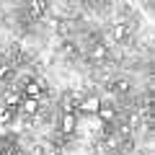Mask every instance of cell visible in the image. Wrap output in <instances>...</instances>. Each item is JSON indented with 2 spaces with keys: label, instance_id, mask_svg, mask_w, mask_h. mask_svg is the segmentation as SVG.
<instances>
[{
  "label": "cell",
  "instance_id": "obj_2",
  "mask_svg": "<svg viewBox=\"0 0 155 155\" xmlns=\"http://www.w3.org/2000/svg\"><path fill=\"white\" fill-rule=\"evenodd\" d=\"M21 111H23L26 116H34V114L39 111V98H28V96H26L23 104H21Z\"/></svg>",
  "mask_w": 155,
  "mask_h": 155
},
{
  "label": "cell",
  "instance_id": "obj_3",
  "mask_svg": "<svg viewBox=\"0 0 155 155\" xmlns=\"http://www.w3.org/2000/svg\"><path fill=\"white\" fill-rule=\"evenodd\" d=\"M41 83H36V80H28L26 83V88H23V93L28 96V98H41Z\"/></svg>",
  "mask_w": 155,
  "mask_h": 155
},
{
  "label": "cell",
  "instance_id": "obj_1",
  "mask_svg": "<svg viewBox=\"0 0 155 155\" xmlns=\"http://www.w3.org/2000/svg\"><path fill=\"white\" fill-rule=\"evenodd\" d=\"M75 127H78V116L72 114V111H65V114H62V122H60V129L65 134H72Z\"/></svg>",
  "mask_w": 155,
  "mask_h": 155
},
{
  "label": "cell",
  "instance_id": "obj_5",
  "mask_svg": "<svg viewBox=\"0 0 155 155\" xmlns=\"http://www.w3.org/2000/svg\"><path fill=\"white\" fill-rule=\"evenodd\" d=\"M98 106H101V98H98V96H91V98H85L83 104H80V109H83L85 114H96Z\"/></svg>",
  "mask_w": 155,
  "mask_h": 155
},
{
  "label": "cell",
  "instance_id": "obj_8",
  "mask_svg": "<svg viewBox=\"0 0 155 155\" xmlns=\"http://www.w3.org/2000/svg\"><path fill=\"white\" fill-rule=\"evenodd\" d=\"M127 88H129L127 80H119V83H116V91H127Z\"/></svg>",
  "mask_w": 155,
  "mask_h": 155
},
{
  "label": "cell",
  "instance_id": "obj_4",
  "mask_svg": "<svg viewBox=\"0 0 155 155\" xmlns=\"http://www.w3.org/2000/svg\"><path fill=\"white\" fill-rule=\"evenodd\" d=\"M96 116H98V119H101L104 124H111V122H114V116H116V111L111 109V106H98Z\"/></svg>",
  "mask_w": 155,
  "mask_h": 155
},
{
  "label": "cell",
  "instance_id": "obj_6",
  "mask_svg": "<svg viewBox=\"0 0 155 155\" xmlns=\"http://www.w3.org/2000/svg\"><path fill=\"white\" fill-rule=\"evenodd\" d=\"M93 57H96V60L106 57V47H104V44H96V49H93Z\"/></svg>",
  "mask_w": 155,
  "mask_h": 155
},
{
  "label": "cell",
  "instance_id": "obj_7",
  "mask_svg": "<svg viewBox=\"0 0 155 155\" xmlns=\"http://www.w3.org/2000/svg\"><path fill=\"white\" fill-rule=\"evenodd\" d=\"M13 119V109H3L0 111V122H11Z\"/></svg>",
  "mask_w": 155,
  "mask_h": 155
}]
</instances>
